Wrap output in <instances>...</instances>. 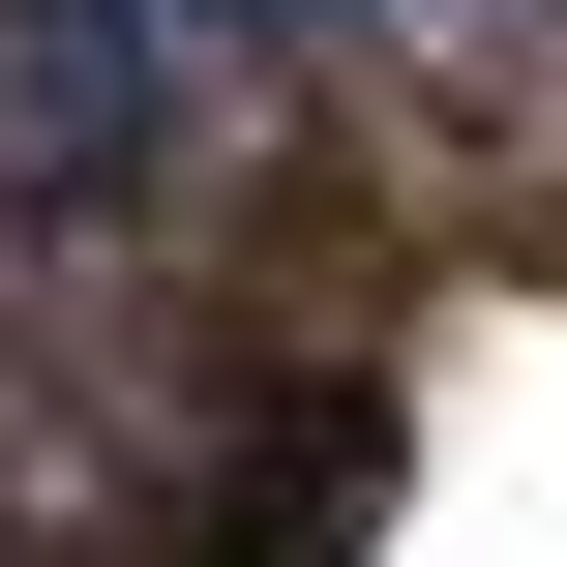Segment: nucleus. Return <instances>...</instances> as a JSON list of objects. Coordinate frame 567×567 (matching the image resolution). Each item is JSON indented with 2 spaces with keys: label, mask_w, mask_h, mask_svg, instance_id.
I'll return each mask as SVG.
<instances>
[{
  "label": "nucleus",
  "mask_w": 567,
  "mask_h": 567,
  "mask_svg": "<svg viewBox=\"0 0 567 567\" xmlns=\"http://www.w3.org/2000/svg\"><path fill=\"white\" fill-rule=\"evenodd\" d=\"M299 60H359V0H0V209H150Z\"/></svg>",
  "instance_id": "1"
},
{
  "label": "nucleus",
  "mask_w": 567,
  "mask_h": 567,
  "mask_svg": "<svg viewBox=\"0 0 567 567\" xmlns=\"http://www.w3.org/2000/svg\"><path fill=\"white\" fill-rule=\"evenodd\" d=\"M359 60H449V90H538L567 0H359Z\"/></svg>",
  "instance_id": "2"
}]
</instances>
